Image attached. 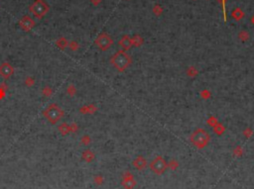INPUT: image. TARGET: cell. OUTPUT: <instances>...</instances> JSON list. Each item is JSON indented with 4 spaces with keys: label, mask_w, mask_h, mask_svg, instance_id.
<instances>
[{
    "label": "cell",
    "mask_w": 254,
    "mask_h": 189,
    "mask_svg": "<svg viewBox=\"0 0 254 189\" xmlns=\"http://www.w3.org/2000/svg\"><path fill=\"white\" fill-rule=\"evenodd\" d=\"M43 94L45 96H51V94H52V89H51L50 87H45L44 88V90H43Z\"/></svg>",
    "instance_id": "cell-14"
},
{
    "label": "cell",
    "mask_w": 254,
    "mask_h": 189,
    "mask_svg": "<svg viewBox=\"0 0 254 189\" xmlns=\"http://www.w3.org/2000/svg\"><path fill=\"white\" fill-rule=\"evenodd\" d=\"M25 83L28 85V86H31L32 84H34V80H33V78L31 77H27V79L25 80Z\"/></svg>",
    "instance_id": "cell-16"
},
{
    "label": "cell",
    "mask_w": 254,
    "mask_h": 189,
    "mask_svg": "<svg viewBox=\"0 0 254 189\" xmlns=\"http://www.w3.org/2000/svg\"><path fill=\"white\" fill-rule=\"evenodd\" d=\"M44 116L51 124H56L63 116V111L57 104H51L44 112Z\"/></svg>",
    "instance_id": "cell-1"
},
{
    "label": "cell",
    "mask_w": 254,
    "mask_h": 189,
    "mask_svg": "<svg viewBox=\"0 0 254 189\" xmlns=\"http://www.w3.org/2000/svg\"><path fill=\"white\" fill-rule=\"evenodd\" d=\"M70 129H71V131L75 132V131H77V125H75V124L71 125V126H70Z\"/></svg>",
    "instance_id": "cell-17"
},
{
    "label": "cell",
    "mask_w": 254,
    "mask_h": 189,
    "mask_svg": "<svg viewBox=\"0 0 254 189\" xmlns=\"http://www.w3.org/2000/svg\"><path fill=\"white\" fill-rule=\"evenodd\" d=\"M119 44H120V46L122 48L127 50V49H129L131 47V40L127 36H124L121 39V41L119 42Z\"/></svg>",
    "instance_id": "cell-9"
},
{
    "label": "cell",
    "mask_w": 254,
    "mask_h": 189,
    "mask_svg": "<svg viewBox=\"0 0 254 189\" xmlns=\"http://www.w3.org/2000/svg\"><path fill=\"white\" fill-rule=\"evenodd\" d=\"M69 47L71 49V51H77V50L79 49V44L77 43V42L73 41L69 44Z\"/></svg>",
    "instance_id": "cell-13"
},
{
    "label": "cell",
    "mask_w": 254,
    "mask_h": 189,
    "mask_svg": "<svg viewBox=\"0 0 254 189\" xmlns=\"http://www.w3.org/2000/svg\"><path fill=\"white\" fill-rule=\"evenodd\" d=\"M59 131H60V133L62 134V135H67V134L71 131L70 126L67 125V123H62L60 126H59Z\"/></svg>",
    "instance_id": "cell-11"
},
{
    "label": "cell",
    "mask_w": 254,
    "mask_h": 189,
    "mask_svg": "<svg viewBox=\"0 0 254 189\" xmlns=\"http://www.w3.org/2000/svg\"><path fill=\"white\" fill-rule=\"evenodd\" d=\"M152 167H153V169L157 172H160L164 170L165 169V163H164V161L161 158H158L156 161L153 162V165H152Z\"/></svg>",
    "instance_id": "cell-8"
},
{
    "label": "cell",
    "mask_w": 254,
    "mask_h": 189,
    "mask_svg": "<svg viewBox=\"0 0 254 189\" xmlns=\"http://www.w3.org/2000/svg\"><path fill=\"white\" fill-rule=\"evenodd\" d=\"M232 17L235 18V19H237V20H239L240 18L243 17V13L240 11V9H235L233 12H232Z\"/></svg>",
    "instance_id": "cell-12"
},
{
    "label": "cell",
    "mask_w": 254,
    "mask_h": 189,
    "mask_svg": "<svg viewBox=\"0 0 254 189\" xmlns=\"http://www.w3.org/2000/svg\"><path fill=\"white\" fill-rule=\"evenodd\" d=\"M95 44L101 51H106L107 49L112 45V39L110 36L107 35L106 33H101V34L96 38Z\"/></svg>",
    "instance_id": "cell-5"
},
{
    "label": "cell",
    "mask_w": 254,
    "mask_h": 189,
    "mask_svg": "<svg viewBox=\"0 0 254 189\" xmlns=\"http://www.w3.org/2000/svg\"><path fill=\"white\" fill-rule=\"evenodd\" d=\"M209 135L204 130H197L192 136L193 143L198 146H204L205 145H206V143L209 142Z\"/></svg>",
    "instance_id": "cell-4"
},
{
    "label": "cell",
    "mask_w": 254,
    "mask_h": 189,
    "mask_svg": "<svg viewBox=\"0 0 254 189\" xmlns=\"http://www.w3.org/2000/svg\"><path fill=\"white\" fill-rule=\"evenodd\" d=\"M13 72H14V69L8 62H3L0 65V75L3 76L4 78H9L13 74Z\"/></svg>",
    "instance_id": "cell-7"
},
{
    "label": "cell",
    "mask_w": 254,
    "mask_h": 189,
    "mask_svg": "<svg viewBox=\"0 0 254 189\" xmlns=\"http://www.w3.org/2000/svg\"><path fill=\"white\" fill-rule=\"evenodd\" d=\"M19 25H20V27L23 31L29 32V31H31L34 27H35L36 22L30 17V16L26 15L19 21Z\"/></svg>",
    "instance_id": "cell-6"
},
{
    "label": "cell",
    "mask_w": 254,
    "mask_h": 189,
    "mask_svg": "<svg viewBox=\"0 0 254 189\" xmlns=\"http://www.w3.org/2000/svg\"><path fill=\"white\" fill-rule=\"evenodd\" d=\"M252 21H253V23H254V17H253V19H252Z\"/></svg>",
    "instance_id": "cell-18"
},
{
    "label": "cell",
    "mask_w": 254,
    "mask_h": 189,
    "mask_svg": "<svg viewBox=\"0 0 254 189\" xmlns=\"http://www.w3.org/2000/svg\"><path fill=\"white\" fill-rule=\"evenodd\" d=\"M75 87H74L73 85H71V86L69 87V89H67V93H69L71 96H73V95L75 94Z\"/></svg>",
    "instance_id": "cell-15"
},
{
    "label": "cell",
    "mask_w": 254,
    "mask_h": 189,
    "mask_svg": "<svg viewBox=\"0 0 254 189\" xmlns=\"http://www.w3.org/2000/svg\"><path fill=\"white\" fill-rule=\"evenodd\" d=\"M56 45L61 50H65L67 46H69V43H67V40L66 39V38H60V39L56 42Z\"/></svg>",
    "instance_id": "cell-10"
},
{
    "label": "cell",
    "mask_w": 254,
    "mask_h": 189,
    "mask_svg": "<svg viewBox=\"0 0 254 189\" xmlns=\"http://www.w3.org/2000/svg\"><path fill=\"white\" fill-rule=\"evenodd\" d=\"M111 62L116 69H118L119 71H123L130 64V57L126 53H124L123 51H120L114 54L111 60Z\"/></svg>",
    "instance_id": "cell-2"
},
{
    "label": "cell",
    "mask_w": 254,
    "mask_h": 189,
    "mask_svg": "<svg viewBox=\"0 0 254 189\" xmlns=\"http://www.w3.org/2000/svg\"><path fill=\"white\" fill-rule=\"evenodd\" d=\"M50 7L44 0H36L30 6V12L38 19H42L49 12Z\"/></svg>",
    "instance_id": "cell-3"
}]
</instances>
